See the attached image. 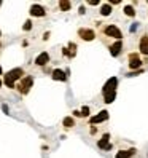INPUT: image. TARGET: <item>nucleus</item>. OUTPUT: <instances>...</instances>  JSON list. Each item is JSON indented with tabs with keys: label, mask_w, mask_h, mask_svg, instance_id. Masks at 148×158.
I'll return each mask as SVG.
<instances>
[{
	"label": "nucleus",
	"mask_w": 148,
	"mask_h": 158,
	"mask_svg": "<svg viewBox=\"0 0 148 158\" xmlns=\"http://www.w3.org/2000/svg\"><path fill=\"white\" fill-rule=\"evenodd\" d=\"M22 75H24V70L18 67V69H13V70L8 72L5 75V78H3V81H5V85L8 88H14V80H19Z\"/></svg>",
	"instance_id": "f257e3e1"
},
{
	"label": "nucleus",
	"mask_w": 148,
	"mask_h": 158,
	"mask_svg": "<svg viewBox=\"0 0 148 158\" xmlns=\"http://www.w3.org/2000/svg\"><path fill=\"white\" fill-rule=\"evenodd\" d=\"M32 83H34V78H32V77H26V78L21 80V83L18 85V89H19L21 94H27V93H29Z\"/></svg>",
	"instance_id": "f03ea898"
},
{
	"label": "nucleus",
	"mask_w": 148,
	"mask_h": 158,
	"mask_svg": "<svg viewBox=\"0 0 148 158\" xmlns=\"http://www.w3.org/2000/svg\"><path fill=\"white\" fill-rule=\"evenodd\" d=\"M105 34L110 35V37H113V39H116V40H121V31H119L116 26H107L105 27Z\"/></svg>",
	"instance_id": "7ed1b4c3"
},
{
	"label": "nucleus",
	"mask_w": 148,
	"mask_h": 158,
	"mask_svg": "<svg viewBox=\"0 0 148 158\" xmlns=\"http://www.w3.org/2000/svg\"><path fill=\"white\" fill-rule=\"evenodd\" d=\"M78 35L81 37L83 40H86V42H91V40H94V37H96V32L92 31V29H80V31H78Z\"/></svg>",
	"instance_id": "20e7f679"
},
{
	"label": "nucleus",
	"mask_w": 148,
	"mask_h": 158,
	"mask_svg": "<svg viewBox=\"0 0 148 158\" xmlns=\"http://www.w3.org/2000/svg\"><path fill=\"white\" fill-rule=\"evenodd\" d=\"M116 85H118V78L116 77H112L107 83H105V86L102 89V93H108V91H116Z\"/></svg>",
	"instance_id": "39448f33"
},
{
	"label": "nucleus",
	"mask_w": 148,
	"mask_h": 158,
	"mask_svg": "<svg viewBox=\"0 0 148 158\" xmlns=\"http://www.w3.org/2000/svg\"><path fill=\"white\" fill-rule=\"evenodd\" d=\"M97 147L102 148V150H110L112 148V144H110V134H105L100 141L97 142Z\"/></svg>",
	"instance_id": "423d86ee"
},
{
	"label": "nucleus",
	"mask_w": 148,
	"mask_h": 158,
	"mask_svg": "<svg viewBox=\"0 0 148 158\" xmlns=\"http://www.w3.org/2000/svg\"><path fill=\"white\" fill-rule=\"evenodd\" d=\"M140 66H142V61L138 59L137 54H134V53L129 54V67H131V69H138Z\"/></svg>",
	"instance_id": "0eeeda50"
},
{
	"label": "nucleus",
	"mask_w": 148,
	"mask_h": 158,
	"mask_svg": "<svg viewBox=\"0 0 148 158\" xmlns=\"http://www.w3.org/2000/svg\"><path fill=\"white\" fill-rule=\"evenodd\" d=\"M105 120H108V112L107 110H102L99 115H96V117H92L91 118V123L92 125H96V123H102V122H105Z\"/></svg>",
	"instance_id": "6e6552de"
},
{
	"label": "nucleus",
	"mask_w": 148,
	"mask_h": 158,
	"mask_svg": "<svg viewBox=\"0 0 148 158\" xmlns=\"http://www.w3.org/2000/svg\"><path fill=\"white\" fill-rule=\"evenodd\" d=\"M45 8L42 6V5H32L30 6V15L32 16H37V18H42V16H45Z\"/></svg>",
	"instance_id": "1a4fd4ad"
},
{
	"label": "nucleus",
	"mask_w": 148,
	"mask_h": 158,
	"mask_svg": "<svg viewBox=\"0 0 148 158\" xmlns=\"http://www.w3.org/2000/svg\"><path fill=\"white\" fill-rule=\"evenodd\" d=\"M138 48H140L142 54L148 56V34H145L142 39H140V45H138Z\"/></svg>",
	"instance_id": "9d476101"
},
{
	"label": "nucleus",
	"mask_w": 148,
	"mask_h": 158,
	"mask_svg": "<svg viewBox=\"0 0 148 158\" xmlns=\"http://www.w3.org/2000/svg\"><path fill=\"white\" fill-rule=\"evenodd\" d=\"M48 61H50V54L48 53H42V54L37 56L35 64H37V66H45V64H48Z\"/></svg>",
	"instance_id": "9b49d317"
},
{
	"label": "nucleus",
	"mask_w": 148,
	"mask_h": 158,
	"mask_svg": "<svg viewBox=\"0 0 148 158\" xmlns=\"http://www.w3.org/2000/svg\"><path fill=\"white\" fill-rule=\"evenodd\" d=\"M121 48H123V43H121V40H116L112 46H110V53H112V56H118L119 51H121Z\"/></svg>",
	"instance_id": "f8f14e48"
},
{
	"label": "nucleus",
	"mask_w": 148,
	"mask_h": 158,
	"mask_svg": "<svg viewBox=\"0 0 148 158\" xmlns=\"http://www.w3.org/2000/svg\"><path fill=\"white\" fill-rule=\"evenodd\" d=\"M53 78L54 80H59V81H66L67 80V73L62 72L61 69H54L53 70Z\"/></svg>",
	"instance_id": "ddd939ff"
},
{
	"label": "nucleus",
	"mask_w": 148,
	"mask_h": 158,
	"mask_svg": "<svg viewBox=\"0 0 148 158\" xmlns=\"http://www.w3.org/2000/svg\"><path fill=\"white\" fill-rule=\"evenodd\" d=\"M137 150L135 148H129V150H121V152H118L116 153V158H131Z\"/></svg>",
	"instance_id": "4468645a"
},
{
	"label": "nucleus",
	"mask_w": 148,
	"mask_h": 158,
	"mask_svg": "<svg viewBox=\"0 0 148 158\" xmlns=\"http://www.w3.org/2000/svg\"><path fill=\"white\" fill-rule=\"evenodd\" d=\"M116 98V91H108V93H104V99L107 104H110V102H113Z\"/></svg>",
	"instance_id": "2eb2a0df"
},
{
	"label": "nucleus",
	"mask_w": 148,
	"mask_h": 158,
	"mask_svg": "<svg viewBox=\"0 0 148 158\" xmlns=\"http://www.w3.org/2000/svg\"><path fill=\"white\" fill-rule=\"evenodd\" d=\"M110 13H112V6H110V3L102 5V8H100V15H102V16H108Z\"/></svg>",
	"instance_id": "dca6fc26"
},
{
	"label": "nucleus",
	"mask_w": 148,
	"mask_h": 158,
	"mask_svg": "<svg viewBox=\"0 0 148 158\" xmlns=\"http://www.w3.org/2000/svg\"><path fill=\"white\" fill-rule=\"evenodd\" d=\"M62 123H64V126H66V128H72V126H75V120H73L72 117H66Z\"/></svg>",
	"instance_id": "f3484780"
},
{
	"label": "nucleus",
	"mask_w": 148,
	"mask_h": 158,
	"mask_svg": "<svg viewBox=\"0 0 148 158\" xmlns=\"http://www.w3.org/2000/svg\"><path fill=\"white\" fill-rule=\"evenodd\" d=\"M59 8L62 11H69L70 10V2H67V0H61V2H59Z\"/></svg>",
	"instance_id": "a211bd4d"
},
{
	"label": "nucleus",
	"mask_w": 148,
	"mask_h": 158,
	"mask_svg": "<svg viewBox=\"0 0 148 158\" xmlns=\"http://www.w3.org/2000/svg\"><path fill=\"white\" fill-rule=\"evenodd\" d=\"M124 13H126V16H135V10L131 6V5H127V6H124Z\"/></svg>",
	"instance_id": "6ab92c4d"
},
{
	"label": "nucleus",
	"mask_w": 148,
	"mask_h": 158,
	"mask_svg": "<svg viewBox=\"0 0 148 158\" xmlns=\"http://www.w3.org/2000/svg\"><path fill=\"white\" fill-rule=\"evenodd\" d=\"M88 115H89V107H83L80 112V117H88Z\"/></svg>",
	"instance_id": "aec40b11"
},
{
	"label": "nucleus",
	"mask_w": 148,
	"mask_h": 158,
	"mask_svg": "<svg viewBox=\"0 0 148 158\" xmlns=\"http://www.w3.org/2000/svg\"><path fill=\"white\" fill-rule=\"evenodd\" d=\"M69 48L72 50V51H70V58H73V56H75V48H77V45H75V43H70Z\"/></svg>",
	"instance_id": "412c9836"
},
{
	"label": "nucleus",
	"mask_w": 148,
	"mask_h": 158,
	"mask_svg": "<svg viewBox=\"0 0 148 158\" xmlns=\"http://www.w3.org/2000/svg\"><path fill=\"white\" fill-rule=\"evenodd\" d=\"M22 29H24V31H30V29H32V23H30V21H26V24H24Z\"/></svg>",
	"instance_id": "4be33fe9"
},
{
	"label": "nucleus",
	"mask_w": 148,
	"mask_h": 158,
	"mask_svg": "<svg viewBox=\"0 0 148 158\" xmlns=\"http://www.w3.org/2000/svg\"><path fill=\"white\" fill-rule=\"evenodd\" d=\"M88 3H89V5H99L100 2H99V0H89Z\"/></svg>",
	"instance_id": "5701e85b"
},
{
	"label": "nucleus",
	"mask_w": 148,
	"mask_h": 158,
	"mask_svg": "<svg viewBox=\"0 0 148 158\" xmlns=\"http://www.w3.org/2000/svg\"><path fill=\"white\" fill-rule=\"evenodd\" d=\"M135 31H137V24H132L131 26V32H135Z\"/></svg>",
	"instance_id": "b1692460"
},
{
	"label": "nucleus",
	"mask_w": 148,
	"mask_h": 158,
	"mask_svg": "<svg viewBox=\"0 0 148 158\" xmlns=\"http://www.w3.org/2000/svg\"><path fill=\"white\" fill-rule=\"evenodd\" d=\"M2 109H3V112H5V114H8V107H6V106H2Z\"/></svg>",
	"instance_id": "393cba45"
},
{
	"label": "nucleus",
	"mask_w": 148,
	"mask_h": 158,
	"mask_svg": "<svg viewBox=\"0 0 148 158\" xmlns=\"http://www.w3.org/2000/svg\"><path fill=\"white\" fill-rule=\"evenodd\" d=\"M0 75H2V67H0Z\"/></svg>",
	"instance_id": "a878e982"
},
{
	"label": "nucleus",
	"mask_w": 148,
	"mask_h": 158,
	"mask_svg": "<svg viewBox=\"0 0 148 158\" xmlns=\"http://www.w3.org/2000/svg\"><path fill=\"white\" fill-rule=\"evenodd\" d=\"M0 86H2V80H0Z\"/></svg>",
	"instance_id": "bb28decb"
},
{
	"label": "nucleus",
	"mask_w": 148,
	"mask_h": 158,
	"mask_svg": "<svg viewBox=\"0 0 148 158\" xmlns=\"http://www.w3.org/2000/svg\"><path fill=\"white\" fill-rule=\"evenodd\" d=\"M0 35H2V32H0Z\"/></svg>",
	"instance_id": "cd10ccee"
}]
</instances>
